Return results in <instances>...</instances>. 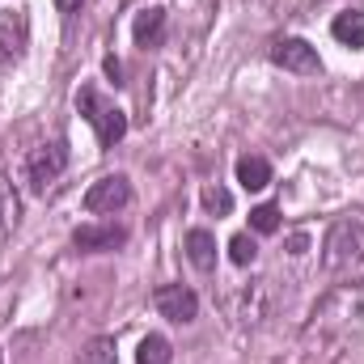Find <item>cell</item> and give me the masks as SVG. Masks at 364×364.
Listing matches in <instances>:
<instances>
[{"mask_svg": "<svg viewBox=\"0 0 364 364\" xmlns=\"http://www.w3.org/2000/svg\"><path fill=\"white\" fill-rule=\"evenodd\" d=\"M322 263L326 272H352L364 263V225L356 220H339L331 225L326 242H322Z\"/></svg>", "mask_w": 364, "mask_h": 364, "instance_id": "cell-1", "label": "cell"}, {"mask_svg": "<svg viewBox=\"0 0 364 364\" xmlns=\"http://www.w3.org/2000/svg\"><path fill=\"white\" fill-rule=\"evenodd\" d=\"M77 110L93 123V132H97V144H102V149H114V144L127 136V114H123L119 106H110L97 90H81V93H77Z\"/></svg>", "mask_w": 364, "mask_h": 364, "instance_id": "cell-2", "label": "cell"}, {"mask_svg": "<svg viewBox=\"0 0 364 364\" xmlns=\"http://www.w3.org/2000/svg\"><path fill=\"white\" fill-rule=\"evenodd\" d=\"M127 203H132V182L123 178V174H106V178H97L85 191V208L97 212V216H114Z\"/></svg>", "mask_w": 364, "mask_h": 364, "instance_id": "cell-3", "label": "cell"}, {"mask_svg": "<svg viewBox=\"0 0 364 364\" xmlns=\"http://www.w3.org/2000/svg\"><path fill=\"white\" fill-rule=\"evenodd\" d=\"M272 60L284 73H296V77H318V73H322V55H318V47H309L305 38H279L272 47Z\"/></svg>", "mask_w": 364, "mask_h": 364, "instance_id": "cell-4", "label": "cell"}, {"mask_svg": "<svg viewBox=\"0 0 364 364\" xmlns=\"http://www.w3.org/2000/svg\"><path fill=\"white\" fill-rule=\"evenodd\" d=\"M64 166H68V149H64L60 140H51V144H43V149L30 153V161H26V178H30L34 191H47L51 182L64 174Z\"/></svg>", "mask_w": 364, "mask_h": 364, "instance_id": "cell-5", "label": "cell"}, {"mask_svg": "<svg viewBox=\"0 0 364 364\" xmlns=\"http://www.w3.org/2000/svg\"><path fill=\"white\" fill-rule=\"evenodd\" d=\"M153 305H157V314L161 318H170V322H195V314H199V296L186 288V284H161L157 292H153Z\"/></svg>", "mask_w": 364, "mask_h": 364, "instance_id": "cell-6", "label": "cell"}, {"mask_svg": "<svg viewBox=\"0 0 364 364\" xmlns=\"http://www.w3.org/2000/svg\"><path fill=\"white\" fill-rule=\"evenodd\" d=\"M26 51V9L21 4H4L0 9V64L17 60Z\"/></svg>", "mask_w": 364, "mask_h": 364, "instance_id": "cell-7", "label": "cell"}, {"mask_svg": "<svg viewBox=\"0 0 364 364\" xmlns=\"http://www.w3.org/2000/svg\"><path fill=\"white\" fill-rule=\"evenodd\" d=\"M123 242H127V229H119V225H81L73 233V246L81 255H106V250H114Z\"/></svg>", "mask_w": 364, "mask_h": 364, "instance_id": "cell-8", "label": "cell"}, {"mask_svg": "<svg viewBox=\"0 0 364 364\" xmlns=\"http://www.w3.org/2000/svg\"><path fill=\"white\" fill-rule=\"evenodd\" d=\"M186 259L199 267V272H212L216 267V237L208 229H191L186 233Z\"/></svg>", "mask_w": 364, "mask_h": 364, "instance_id": "cell-9", "label": "cell"}, {"mask_svg": "<svg viewBox=\"0 0 364 364\" xmlns=\"http://www.w3.org/2000/svg\"><path fill=\"white\" fill-rule=\"evenodd\" d=\"M136 43L140 47H157L161 43V34H166V9H144V13H136Z\"/></svg>", "mask_w": 364, "mask_h": 364, "instance_id": "cell-10", "label": "cell"}, {"mask_svg": "<svg viewBox=\"0 0 364 364\" xmlns=\"http://www.w3.org/2000/svg\"><path fill=\"white\" fill-rule=\"evenodd\" d=\"M331 34L343 43V47H364V13L360 9H348L331 21Z\"/></svg>", "mask_w": 364, "mask_h": 364, "instance_id": "cell-11", "label": "cell"}, {"mask_svg": "<svg viewBox=\"0 0 364 364\" xmlns=\"http://www.w3.org/2000/svg\"><path fill=\"white\" fill-rule=\"evenodd\" d=\"M17 220H21V199H17V191H13V182L0 178V242L17 229Z\"/></svg>", "mask_w": 364, "mask_h": 364, "instance_id": "cell-12", "label": "cell"}, {"mask_svg": "<svg viewBox=\"0 0 364 364\" xmlns=\"http://www.w3.org/2000/svg\"><path fill=\"white\" fill-rule=\"evenodd\" d=\"M237 182H242L246 191H263V186L272 182V166H267L263 157H242V161H237Z\"/></svg>", "mask_w": 364, "mask_h": 364, "instance_id": "cell-13", "label": "cell"}, {"mask_svg": "<svg viewBox=\"0 0 364 364\" xmlns=\"http://www.w3.org/2000/svg\"><path fill=\"white\" fill-rule=\"evenodd\" d=\"M136 364H170V339H161V335H149V339H140Z\"/></svg>", "mask_w": 364, "mask_h": 364, "instance_id": "cell-14", "label": "cell"}, {"mask_svg": "<svg viewBox=\"0 0 364 364\" xmlns=\"http://www.w3.org/2000/svg\"><path fill=\"white\" fill-rule=\"evenodd\" d=\"M81 364H119V352H114V339H93L90 348L81 352Z\"/></svg>", "mask_w": 364, "mask_h": 364, "instance_id": "cell-15", "label": "cell"}, {"mask_svg": "<svg viewBox=\"0 0 364 364\" xmlns=\"http://www.w3.org/2000/svg\"><path fill=\"white\" fill-rule=\"evenodd\" d=\"M255 255H259V246H255V237H250V233H237V237L229 242V259H233L237 267H250V263H255Z\"/></svg>", "mask_w": 364, "mask_h": 364, "instance_id": "cell-16", "label": "cell"}, {"mask_svg": "<svg viewBox=\"0 0 364 364\" xmlns=\"http://www.w3.org/2000/svg\"><path fill=\"white\" fill-rule=\"evenodd\" d=\"M203 208H208L212 216H216V212L225 216V212H233V195H229L225 186H203Z\"/></svg>", "mask_w": 364, "mask_h": 364, "instance_id": "cell-17", "label": "cell"}, {"mask_svg": "<svg viewBox=\"0 0 364 364\" xmlns=\"http://www.w3.org/2000/svg\"><path fill=\"white\" fill-rule=\"evenodd\" d=\"M250 229H255V233H275V229H279V212H275L272 203H259V208L250 212Z\"/></svg>", "mask_w": 364, "mask_h": 364, "instance_id": "cell-18", "label": "cell"}, {"mask_svg": "<svg viewBox=\"0 0 364 364\" xmlns=\"http://www.w3.org/2000/svg\"><path fill=\"white\" fill-rule=\"evenodd\" d=\"M305 250H309V237L305 233H292L288 237V255H305Z\"/></svg>", "mask_w": 364, "mask_h": 364, "instance_id": "cell-19", "label": "cell"}, {"mask_svg": "<svg viewBox=\"0 0 364 364\" xmlns=\"http://www.w3.org/2000/svg\"><path fill=\"white\" fill-rule=\"evenodd\" d=\"M106 77H110V81H114V85H123V64H119V60H114V55H110V60H106Z\"/></svg>", "mask_w": 364, "mask_h": 364, "instance_id": "cell-20", "label": "cell"}, {"mask_svg": "<svg viewBox=\"0 0 364 364\" xmlns=\"http://www.w3.org/2000/svg\"><path fill=\"white\" fill-rule=\"evenodd\" d=\"M55 4H60V13H77L81 9V0H55Z\"/></svg>", "mask_w": 364, "mask_h": 364, "instance_id": "cell-21", "label": "cell"}]
</instances>
